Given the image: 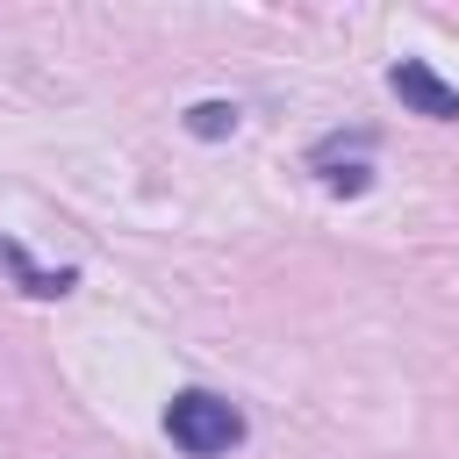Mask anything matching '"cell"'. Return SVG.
Here are the masks:
<instances>
[{
    "label": "cell",
    "instance_id": "obj_1",
    "mask_svg": "<svg viewBox=\"0 0 459 459\" xmlns=\"http://www.w3.org/2000/svg\"><path fill=\"white\" fill-rule=\"evenodd\" d=\"M165 430H172V445H179V452H194V459H215V452H230V445L244 437V416H237L222 394H208V387H186V394H172V409H165Z\"/></svg>",
    "mask_w": 459,
    "mask_h": 459
},
{
    "label": "cell",
    "instance_id": "obj_2",
    "mask_svg": "<svg viewBox=\"0 0 459 459\" xmlns=\"http://www.w3.org/2000/svg\"><path fill=\"white\" fill-rule=\"evenodd\" d=\"M387 86L402 93V108H416V115H430V122H459V86H445L423 57H402V65L387 72Z\"/></svg>",
    "mask_w": 459,
    "mask_h": 459
},
{
    "label": "cell",
    "instance_id": "obj_3",
    "mask_svg": "<svg viewBox=\"0 0 459 459\" xmlns=\"http://www.w3.org/2000/svg\"><path fill=\"white\" fill-rule=\"evenodd\" d=\"M0 265H7V273H22V287H29V294H65V287H72V273H36L14 244H0Z\"/></svg>",
    "mask_w": 459,
    "mask_h": 459
},
{
    "label": "cell",
    "instance_id": "obj_4",
    "mask_svg": "<svg viewBox=\"0 0 459 459\" xmlns=\"http://www.w3.org/2000/svg\"><path fill=\"white\" fill-rule=\"evenodd\" d=\"M222 129H237V108L230 100H201L194 108V136H222Z\"/></svg>",
    "mask_w": 459,
    "mask_h": 459
}]
</instances>
